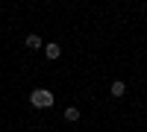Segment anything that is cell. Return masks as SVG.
<instances>
[{"instance_id":"cell-5","label":"cell","mask_w":147,"mask_h":132,"mask_svg":"<svg viewBox=\"0 0 147 132\" xmlns=\"http://www.w3.org/2000/svg\"><path fill=\"white\" fill-rule=\"evenodd\" d=\"M65 121H68V123H74V121H80V112L74 109V106H71V109H65Z\"/></svg>"},{"instance_id":"cell-4","label":"cell","mask_w":147,"mask_h":132,"mask_svg":"<svg viewBox=\"0 0 147 132\" xmlns=\"http://www.w3.org/2000/svg\"><path fill=\"white\" fill-rule=\"evenodd\" d=\"M27 47L30 50H41V38L38 35H27Z\"/></svg>"},{"instance_id":"cell-3","label":"cell","mask_w":147,"mask_h":132,"mask_svg":"<svg viewBox=\"0 0 147 132\" xmlns=\"http://www.w3.org/2000/svg\"><path fill=\"white\" fill-rule=\"evenodd\" d=\"M109 91H112V97H124L127 85H124V82H121V79H115V82H112V88H109Z\"/></svg>"},{"instance_id":"cell-2","label":"cell","mask_w":147,"mask_h":132,"mask_svg":"<svg viewBox=\"0 0 147 132\" xmlns=\"http://www.w3.org/2000/svg\"><path fill=\"white\" fill-rule=\"evenodd\" d=\"M44 56L47 59H59V56H62V47H59V44H44Z\"/></svg>"},{"instance_id":"cell-1","label":"cell","mask_w":147,"mask_h":132,"mask_svg":"<svg viewBox=\"0 0 147 132\" xmlns=\"http://www.w3.org/2000/svg\"><path fill=\"white\" fill-rule=\"evenodd\" d=\"M30 103L35 106V109H50V106H53V94L47 91V88H35L30 94Z\"/></svg>"}]
</instances>
